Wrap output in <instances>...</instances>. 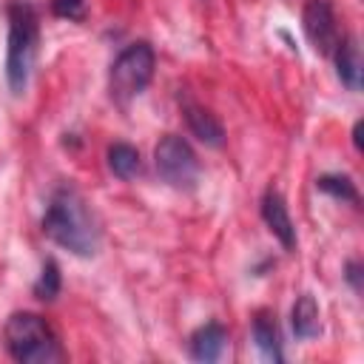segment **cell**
<instances>
[{"instance_id":"obj_1","label":"cell","mask_w":364,"mask_h":364,"mask_svg":"<svg viewBox=\"0 0 364 364\" xmlns=\"http://www.w3.org/2000/svg\"><path fill=\"white\" fill-rule=\"evenodd\" d=\"M43 233L63 250L82 256V259L94 256L100 247L97 219L88 208V202L82 199V193L71 185H60L51 193L48 208L43 213Z\"/></svg>"},{"instance_id":"obj_2","label":"cell","mask_w":364,"mask_h":364,"mask_svg":"<svg viewBox=\"0 0 364 364\" xmlns=\"http://www.w3.org/2000/svg\"><path fill=\"white\" fill-rule=\"evenodd\" d=\"M9 46H6V82L11 94H23L37 60V40H40V23L37 11L26 0L9 3Z\"/></svg>"},{"instance_id":"obj_3","label":"cell","mask_w":364,"mask_h":364,"mask_svg":"<svg viewBox=\"0 0 364 364\" xmlns=\"http://www.w3.org/2000/svg\"><path fill=\"white\" fill-rule=\"evenodd\" d=\"M3 341H6L9 355L20 364H51L63 358L60 338L51 330V324L43 316L28 313V310L11 313L6 318Z\"/></svg>"},{"instance_id":"obj_4","label":"cell","mask_w":364,"mask_h":364,"mask_svg":"<svg viewBox=\"0 0 364 364\" xmlns=\"http://www.w3.org/2000/svg\"><path fill=\"white\" fill-rule=\"evenodd\" d=\"M154 68H156V54L151 48V43L139 40V43H131L125 46L117 60L111 63V71H108V91L117 102H131L134 97H139L151 80H154Z\"/></svg>"},{"instance_id":"obj_5","label":"cell","mask_w":364,"mask_h":364,"mask_svg":"<svg viewBox=\"0 0 364 364\" xmlns=\"http://www.w3.org/2000/svg\"><path fill=\"white\" fill-rule=\"evenodd\" d=\"M154 165L165 185L176 191H191L199 182V159L188 139L179 134H165L154 148Z\"/></svg>"},{"instance_id":"obj_6","label":"cell","mask_w":364,"mask_h":364,"mask_svg":"<svg viewBox=\"0 0 364 364\" xmlns=\"http://www.w3.org/2000/svg\"><path fill=\"white\" fill-rule=\"evenodd\" d=\"M301 28L307 43L318 54H333L338 43V26H336V11L330 0H307L301 9Z\"/></svg>"},{"instance_id":"obj_7","label":"cell","mask_w":364,"mask_h":364,"mask_svg":"<svg viewBox=\"0 0 364 364\" xmlns=\"http://www.w3.org/2000/svg\"><path fill=\"white\" fill-rule=\"evenodd\" d=\"M262 219H264L267 230L279 239V245L284 250H293L296 247V228H293L287 202H284V196L276 188H267L264 196H262Z\"/></svg>"},{"instance_id":"obj_8","label":"cell","mask_w":364,"mask_h":364,"mask_svg":"<svg viewBox=\"0 0 364 364\" xmlns=\"http://www.w3.org/2000/svg\"><path fill=\"white\" fill-rule=\"evenodd\" d=\"M182 114H185V122H188L191 134H193L199 142H205L208 148H222V145H225V128H222V122H219L208 108H202V105L185 100V102H182Z\"/></svg>"},{"instance_id":"obj_9","label":"cell","mask_w":364,"mask_h":364,"mask_svg":"<svg viewBox=\"0 0 364 364\" xmlns=\"http://www.w3.org/2000/svg\"><path fill=\"white\" fill-rule=\"evenodd\" d=\"M333 54H336V74H338V80L350 88V91H358L361 88V48H358V40L353 37V34H347V37H341L338 43H336V48H333Z\"/></svg>"},{"instance_id":"obj_10","label":"cell","mask_w":364,"mask_h":364,"mask_svg":"<svg viewBox=\"0 0 364 364\" xmlns=\"http://www.w3.org/2000/svg\"><path fill=\"white\" fill-rule=\"evenodd\" d=\"M225 347H228V330L219 321H208L196 327L191 336V355L196 361H216L222 358Z\"/></svg>"},{"instance_id":"obj_11","label":"cell","mask_w":364,"mask_h":364,"mask_svg":"<svg viewBox=\"0 0 364 364\" xmlns=\"http://www.w3.org/2000/svg\"><path fill=\"white\" fill-rule=\"evenodd\" d=\"M290 327H293L296 338H301V341H310L321 333V310L310 293H301L296 299V304L290 310Z\"/></svg>"},{"instance_id":"obj_12","label":"cell","mask_w":364,"mask_h":364,"mask_svg":"<svg viewBox=\"0 0 364 364\" xmlns=\"http://www.w3.org/2000/svg\"><path fill=\"white\" fill-rule=\"evenodd\" d=\"M253 341L259 347V353L270 361H282V341H279V327L270 310H259L253 316Z\"/></svg>"},{"instance_id":"obj_13","label":"cell","mask_w":364,"mask_h":364,"mask_svg":"<svg viewBox=\"0 0 364 364\" xmlns=\"http://www.w3.org/2000/svg\"><path fill=\"white\" fill-rule=\"evenodd\" d=\"M108 168L114 176L119 179H134L139 171H142V159H139V151L128 142H114L108 148Z\"/></svg>"},{"instance_id":"obj_14","label":"cell","mask_w":364,"mask_h":364,"mask_svg":"<svg viewBox=\"0 0 364 364\" xmlns=\"http://www.w3.org/2000/svg\"><path fill=\"white\" fill-rule=\"evenodd\" d=\"M316 188L338 202H350V205H358V191H355V182L350 176H341V173H324L316 179Z\"/></svg>"},{"instance_id":"obj_15","label":"cell","mask_w":364,"mask_h":364,"mask_svg":"<svg viewBox=\"0 0 364 364\" xmlns=\"http://www.w3.org/2000/svg\"><path fill=\"white\" fill-rule=\"evenodd\" d=\"M60 287H63L60 267H57V262H54V259H48V262L43 264V270H40L37 282H34V296H37L40 301H54V299L60 296Z\"/></svg>"},{"instance_id":"obj_16","label":"cell","mask_w":364,"mask_h":364,"mask_svg":"<svg viewBox=\"0 0 364 364\" xmlns=\"http://www.w3.org/2000/svg\"><path fill=\"white\" fill-rule=\"evenodd\" d=\"M51 11L57 17H63V20L80 23V20H85L88 6H85V0H51Z\"/></svg>"},{"instance_id":"obj_17","label":"cell","mask_w":364,"mask_h":364,"mask_svg":"<svg viewBox=\"0 0 364 364\" xmlns=\"http://www.w3.org/2000/svg\"><path fill=\"white\" fill-rule=\"evenodd\" d=\"M344 279H347L350 287L358 293V290H361V264H358V262H347V267H344Z\"/></svg>"},{"instance_id":"obj_18","label":"cell","mask_w":364,"mask_h":364,"mask_svg":"<svg viewBox=\"0 0 364 364\" xmlns=\"http://www.w3.org/2000/svg\"><path fill=\"white\" fill-rule=\"evenodd\" d=\"M361 128H364V122L358 119V122L353 125V142H355V151H361Z\"/></svg>"}]
</instances>
